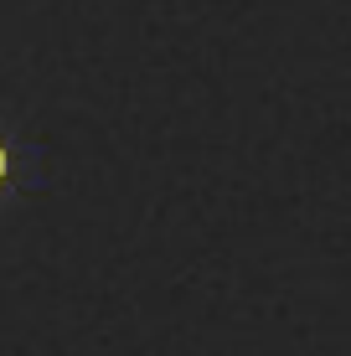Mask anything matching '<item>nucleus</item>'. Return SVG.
Masks as SVG:
<instances>
[{"instance_id":"obj_1","label":"nucleus","mask_w":351,"mask_h":356,"mask_svg":"<svg viewBox=\"0 0 351 356\" xmlns=\"http://www.w3.org/2000/svg\"><path fill=\"white\" fill-rule=\"evenodd\" d=\"M0 181H6V150H0Z\"/></svg>"}]
</instances>
